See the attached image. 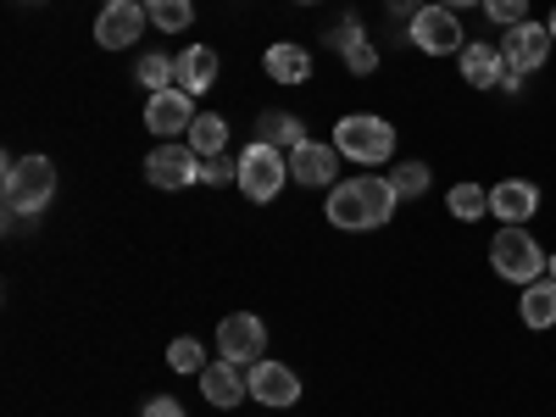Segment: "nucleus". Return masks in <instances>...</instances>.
Returning <instances> with one entry per match:
<instances>
[{"label":"nucleus","mask_w":556,"mask_h":417,"mask_svg":"<svg viewBox=\"0 0 556 417\" xmlns=\"http://www.w3.org/2000/svg\"><path fill=\"white\" fill-rule=\"evenodd\" d=\"M167 367H173V374H206V345L201 340H190V334H184V340H173L167 345Z\"/></svg>","instance_id":"24"},{"label":"nucleus","mask_w":556,"mask_h":417,"mask_svg":"<svg viewBox=\"0 0 556 417\" xmlns=\"http://www.w3.org/2000/svg\"><path fill=\"white\" fill-rule=\"evenodd\" d=\"M201 395L212 401V406H240L245 395H251V384H245V374L235 362H206V374H201Z\"/></svg>","instance_id":"15"},{"label":"nucleus","mask_w":556,"mask_h":417,"mask_svg":"<svg viewBox=\"0 0 556 417\" xmlns=\"http://www.w3.org/2000/svg\"><path fill=\"white\" fill-rule=\"evenodd\" d=\"M301 7H317V0H301Z\"/></svg>","instance_id":"37"},{"label":"nucleus","mask_w":556,"mask_h":417,"mask_svg":"<svg viewBox=\"0 0 556 417\" xmlns=\"http://www.w3.org/2000/svg\"><path fill=\"white\" fill-rule=\"evenodd\" d=\"M262 67H267V78H278V84H306L312 78V51H301V45H267V56H262Z\"/></svg>","instance_id":"19"},{"label":"nucleus","mask_w":556,"mask_h":417,"mask_svg":"<svg viewBox=\"0 0 556 417\" xmlns=\"http://www.w3.org/2000/svg\"><path fill=\"white\" fill-rule=\"evenodd\" d=\"M151 12H146V0H117V7H101L96 17V39L106 45V51H123V45H134L139 34H146Z\"/></svg>","instance_id":"11"},{"label":"nucleus","mask_w":556,"mask_h":417,"mask_svg":"<svg viewBox=\"0 0 556 417\" xmlns=\"http://www.w3.org/2000/svg\"><path fill=\"white\" fill-rule=\"evenodd\" d=\"M334 173H340V151L334 146L306 139V146L290 151V178L301 184V190H323V184H334Z\"/></svg>","instance_id":"13"},{"label":"nucleus","mask_w":556,"mask_h":417,"mask_svg":"<svg viewBox=\"0 0 556 417\" xmlns=\"http://www.w3.org/2000/svg\"><path fill=\"white\" fill-rule=\"evenodd\" d=\"M245 384H251V395L262 401V406H295L301 401V379L290 374L285 362H256V367H245Z\"/></svg>","instance_id":"12"},{"label":"nucleus","mask_w":556,"mask_h":417,"mask_svg":"<svg viewBox=\"0 0 556 417\" xmlns=\"http://www.w3.org/2000/svg\"><path fill=\"white\" fill-rule=\"evenodd\" d=\"M262 351H267V329H262L256 312H228V317L217 323V356H223V362L256 367Z\"/></svg>","instance_id":"6"},{"label":"nucleus","mask_w":556,"mask_h":417,"mask_svg":"<svg viewBox=\"0 0 556 417\" xmlns=\"http://www.w3.org/2000/svg\"><path fill=\"white\" fill-rule=\"evenodd\" d=\"M146 417H184V406L173 395H156V401H146Z\"/></svg>","instance_id":"31"},{"label":"nucleus","mask_w":556,"mask_h":417,"mask_svg":"<svg viewBox=\"0 0 556 417\" xmlns=\"http://www.w3.org/2000/svg\"><path fill=\"white\" fill-rule=\"evenodd\" d=\"M340 56H345V67H351V73H362V78H367V73H374V67H379V51H374V45H367V39H356V45H345V51H340Z\"/></svg>","instance_id":"29"},{"label":"nucleus","mask_w":556,"mask_h":417,"mask_svg":"<svg viewBox=\"0 0 556 417\" xmlns=\"http://www.w3.org/2000/svg\"><path fill=\"white\" fill-rule=\"evenodd\" d=\"M445 206L456 223H479V217H490V190H479V184H451Z\"/></svg>","instance_id":"22"},{"label":"nucleus","mask_w":556,"mask_h":417,"mask_svg":"<svg viewBox=\"0 0 556 417\" xmlns=\"http://www.w3.org/2000/svg\"><path fill=\"white\" fill-rule=\"evenodd\" d=\"M518 317H523V329H556V278H534V285H523Z\"/></svg>","instance_id":"18"},{"label":"nucleus","mask_w":556,"mask_h":417,"mask_svg":"<svg viewBox=\"0 0 556 417\" xmlns=\"http://www.w3.org/2000/svg\"><path fill=\"white\" fill-rule=\"evenodd\" d=\"M184 139H190V151H195V156H223V146H228V123H223L217 112H201L195 128L184 134Z\"/></svg>","instance_id":"21"},{"label":"nucleus","mask_w":556,"mask_h":417,"mask_svg":"<svg viewBox=\"0 0 556 417\" xmlns=\"http://www.w3.org/2000/svg\"><path fill=\"white\" fill-rule=\"evenodd\" d=\"M406 39H412L424 56H462V45H468L451 7H424V12L406 23Z\"/></svg>","instance_id":"7"},{"label":"nucleus","mask_w":556,"mask_h":417,"mask_svg":"<svg viewBox=\"0 0 556 417\" xmlns=\"http://www.w3.org/2000/svg\"><path fill=\"white\" fill-rule=\"evenodd\" d=\"M462 78H468L473 89H501L506 78V56H501V45H462Z\"/></svg>","instance_id":"16"},{"label":"nucleus","mask_w":556,"mask_h":417,"mask_svg":"<svg viewBox=\"0 0 556 417\" xmlns=\"http://www.w3.org/2000/svg\"><path fill=\"white\" fill-rule=\"evenodd\" d=\"M178 62V89L184 96H206V89L217 84V51L212 45H190L184 56H173Z\"/></svg>","instance_id":"17"},{"label":"nucleus","mask_w":556,"mask_h":417,"mask_svg":"<svg viewBox=\"0 0 556 417\" xmlns=\"http://www.w3.org/2000/svg\"><path fill=\"white\" fill-rule=\"evenodd\" d=\"M356 39H362V23H356V17L334 23V34H329V45H334V51H345V45H356Z\"/></svg>","instance_id":"30"},{"label":"nucleus","mask_w":556,"mask_h":417,"mask_svg":"<svg viewBox=\"0 0 556 417\" xmlns=\"http://www.w3.org/2000/svg\"><path fill=\"white\" fill-rule=\"evenodd\" d=\"M551 278H556V256H551Z\"/></svg>","instance_id":"36"},{"label":"nucleus","mask_w":556,"mask_h":417,"mask_svg":"<svg viewBox=\"0 0 556 417\" xmlns=\"http://www.w3.org/2000/svg\"><path fill=\"white\" fill-rule=\"evenodd\" d=\"M146 178L156 190H184V184H201V156L190 151V139H162V146L146 156Z\"/></svg>","instance_id":"8"},{"label":"nucleus","mask_w":556,"mask_h":417,"mask_svg":"<svg viewBox=\"0 0 556 417\" xmlns=\"http://www.w3.org/2000/svg\"><path fill=\"white\" fill-rule=\"evenodd\" d=\"M545 28H551V39H556V12H551V23H545Z\"/></svg>","instance_id":"35"},{"label":"nucleus","mask_w":556,"mask_h":417,"mask_svg":"<svg viewBox=\"0 0 556 417\" xmlns=\"http://www.w3.org/2000/svg\"><path fill=\"white\" fill-rule=\"evenodd\" d=\"M390 12H395V17H406V23H412V17H417V12H424V7H417V0H390Z\"/></svg>","instance_id":"33"},{"label":"nucleus","mask_w":556,"mask_h":417,"mask_svg":"<svg viewBox=\"0 0 556 417\" xmlns=\"http://www.w3.org/2000/svg\"><path fill=\"white\" fill-rule=\"evenodd\" d=\"M490 267L506 278V285H534V278L551 267V256L534 245L529 223H501V235L490 240Z\"/></svg>","instance_id":"4"},{"label":"nucleus","mask_w":556,"mask_h":417,"mask_svg":"<svg viewBox=\"0 0 556 417\" xmlns=\"http://www.w3.org/2000/svg\"><path fill=\"white\" fill-rule=\"evenodd\" d=\"M551 45H556V39H551L545 23H518V28H506L501 56H506V67H513V73H534V67H545Z\"/></svg>","instance_id":"9"},{"label":"nucleus","mask_w":556,"mask_h":417,"mask_svg":"<svg viewBox=\"0 0 556 417\" xmlns=\"http://www.w3.org/2000/svg\"><path fill=\"white\" fill-rule=\"evenodd\" d=\"M139 84L151 89V96H162V89H178V62H167V56H139Z\"/></svg>","instance_id":"25"},{"label":"nucleus","mask_w":556,"mask_h":417,"mask_svg":"<svg viewBox=\"0 0 556 417\" xmlns=\"http://www.w3.org/2000/svg\"><path fill=\"white\" fill-rule=\"evenodd\" d=\"M285 184H290V156L278 146L251 139V151H240V190H245V201H273Z\"/></svg>","instance_id":"5"},{"label":"nucleus","mask_w":556,"mask_h":417,"mask_svg":"<svg viewBox=\"0 0 556 417\" xmlns=\"http://www.w3.org/2000/svg\"><path fill=\"white\" fill-rule=\"evenodd\" d=\"M395 184L390 178H379V173H362V178H345V184H334L329 190V223L334 228H384L390 217H395Z\"/></svg>","instance_id":"1"},{"label":"nucleus","mask_w":556,"mask_h":417,"mask_svg":"<svg viewBox=\"0 0 556 417\" xmlns=\"http://www.w3.org/2000/svg\"><path fill=\"white\" fill-rule=\"evenodd\" d=\"M434 7H451V12H462V7H484V0H434Z\"/></svg>","instance_id":"34"},{"label":"nucleus","mask_w":556,"mask_h":417,"mask_svg":"<svg viewBox=\"0 0 556 417\" xmlns=\"http://www.w3.org/2000/svg\"><path fill=\"white\" fill-rule=\"evenodd\" d=\"M256 139L262 146H278V151H295V146H306V123L295 112H262L256 117Z\"/></svg>","instance_id":"20"},{"label":"nucleus","mask_w":556,"mask_h":417,"mask_svg":"<svg viewBox=\"0 0 556 417\" xmlns=\"http://www.w3.org/2000/svg\"><path fill=\"white\" fill-rule=\"evenodd\" d=\"M484 17L495 28H518V23H529V0H484Z\"/></svg>","instance_id":"27"},{"label":"nucleus","mask_w":556,"mask_h":417,"mask_svg":"<svg viewBox=\"0 0 556 417\" xmlns=\"http://www.w3.org/2000/svg\"><path fill=\"white\" fill-rule=\"evenodd\" d=\"M329 146H334L345 162H356V167H384V162L395 156V128H390L384 117H374V112H351V117L334 123Z\"/></svg>","instance_id":"3"},{"label":"nucleus","mask_w":556,"mask_h":417,"mask_svg":"<svg viewBox=\"0 0 556 417\" xmlns=\"http://www.w3.org/2000/svg\"><path fill=\"white\" fill-rule=\"evenodd\" d=\"M146 12H151V28H162V34H184L195 23L190 0H146Z\"/></svg>","instance_id":"23"},{"label":"nucleus","mask_w":556,"mask_h":417,"mask_svg":"<svg viewBox=\"0 0 556 417\" xmlns=\"http://www.w3.org/2000/svg\"><path fill=\"white\" fill-rule=\"evenodd\" d=\"M201 184H240V156H201Z\"/></svg>","instance_id":"28"},{"label":"nucleus","mask_w":556,"mask_h":417,"mask_svg":"<svg viewBox=\"0 0 556 417\" xmlns=\"http://www.w3.org/2000/svg\"><path fill=\"white\" fill-rule=\"evenodd\" d=\"M534 212H540V190L529 178H501L490 190V217H501V223H529Z\"/></svg>","instance_id":"14"},{"label":"nucleus","mask_w":556,"mask_h":417,"mask_svg":"<svg viewBox=\"0 0 556 417\" xmlns=\"http://www.w3.org/2000/svg\"><path fill=\"white\" fill-rule=\"evenodd\" d=\"M429 178H434V173H429L424 162H401V167H390V184H395V195H401V201H417V195L429 190Z\"/></svg>","instance_id":"26"},{"label":"nucleus","mask_w":556,"mask_h":417,"mask_svg":"<svg viewBox=\"0 0 556 417\" xmlns=\"http://www.w3.org/2000/svg\"><path fill=\"white\" fill-rule=\"evenodd\" d=\"M523 78H529V73H513V67H506V78H501V89H506V96H523Z\"/></svg>","instance_id":"32"},{"label":"nucleus","mask_w":556,"mask_h":417,"mask_svg":"<svg viewBox=\"0 0 556 417\" xmlns=\"http://www.w3.org/2000/svg\"><path fill=\"white\" fill-rule=\"evenodd\" d=\"M0 178H7V217H12V223L39 217L45 206H51V195H56V167H51V156H7Z\"/></svg>","instance_id":"2"},{"label":"nucleus","mask_w":556,"mask_h":417,"mask_svg":"<svg viewBox=\"0 0 556 417\" xmlns=\"http://www.w3.org/2000/svg\"><path fill=\"white\" fill-rule=\"evenodd\" d=\"M195 96H184V89H162V96H151L146 106V128L156 139H178V134H190L195 128Z\"/></svg>","instance_id":"10"},{"label":"nucleus","mask_w":556,"mask_h":417,"mask_svg":"<svg viewBox=\"0 0 556 417\" xmlns=\"http://www.w3.org/2000/svg\"><path fill=\"white\" fill-rule=\"evenodd\" d=\"M106 7H117V0H106Z\"/></svg>","instance_id":"38"},{"label":"nucleus","mask_w":556,"mask_h":417,"mask_svg":"<svg viewBox=\"0 0 556 417\" xmlns=\"http://www.w3.org/2000/svg\"><path fill=\"white\" fill-rule=\"evenodd\" d=\"M34 7H39V0H34Z\"/></svg>","instance_id":"39"}]
</instances>
